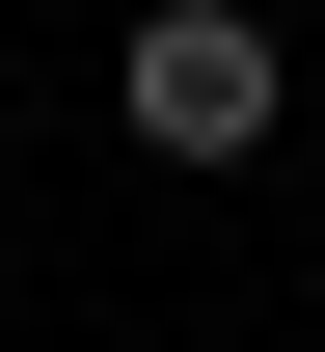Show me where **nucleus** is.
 <instances>
[{"label":"nucleus","mask_w":325,"mask_h":352,"mask_svg":"<svg viewBox=\"0 0 325 352\" xmlns=\"http://www.w3.org/2000/svg\"><path fill=\"white\" fill-rule=\"evenodd\" d=\"M109 109H136V163H271V28L244 0H163L109 54Z\"/></svg>","instance_id":"f257e3e1"}]
</instances>
